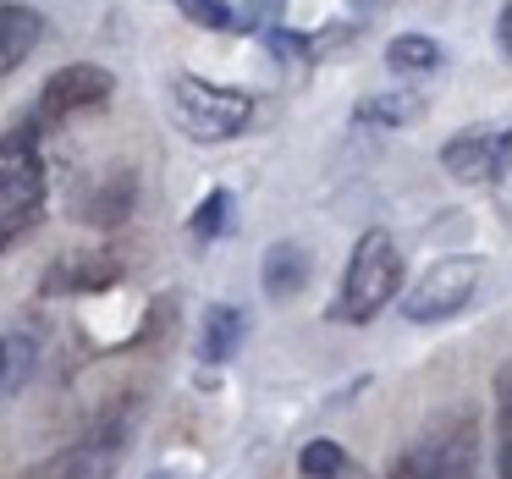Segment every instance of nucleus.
<instances>
[{"mask_svg": "<svg viewBox=\"0 0 512 479\" xmlns=\"http://www.w3.org/2000/svg\"><path fill=\"white\" fill-rule=\"evenodd\" d=\"M50 204V177L39 149H6L0 144V254L17 248L39 221H45Z\"/></svg>", "mask_w": 512, "mask_h": 479, "instance_id": "obj_3", "label": "nucleus"}, {"mask_svg": "<svg viewBox=\"0 0 512 479\" xmlns=\"http://www.w3.org/2000/svg\"><path fill=\"white\" fill-rule=\"evenodd\" d=\"M226 221H232V193L226 188H215V193H204V204L199 210H193V237H199V243H215V237L226 232Z\"/></svg>", "mask_w": 512, "mask_h": 479, "instance_id": "obj_18", "label": "nucleus"}, {"mask_svg": "<svg viewBox=\"0 0 512 479\" xmlns=\"http://www.w3.org/2000/svg\"><path fill=\"white\" fill-rule=\"evenodd\" d=\"M441 61H446V50L430 34H397L386 45V67L397 78H430V72H441Z\"/></svg>", "mask_w": 512, "mask_h": 479, "instance_id": "obj_14", "label": "nucleus"}, {"mask_svg": "<svg viewBox=\"0 0 512 479\" xmlns=\"http://www.w3.org/2000/svg\"><path fill=\"white\" fill-rule=\"evenodd\" d=\"M177 12L199 28H237V12L232 0H177Z\"/></svg>", "mask_w": 512, "mask_h": 479, "instance_id": "obj_19", "label": "nucleus"}, {"mask_svg": "<svg viewBox=\"0 0 512 479\" xmlns=\"http://www.w3.org/2000/svg\"><path fill=\"white\" fill-rule=\"evenodd\" d=\"M243 336H248L243 309L210 303V309H204V325H199V364H226V358L243 347Z\"/></svg>", "mask_w": 512, "mask_h": 479, "instance_id": "obj_11", "label": "nucleus"}, {"mask_svg": "<svg viewBox=\"0 0 512 479\" xmlns=\"http://www.w3.org/2000/svg\"><path fill=\"white\" fill-rule=\"evenodd\" d=\"M298 479H358V463L342 441H309L298 452Z\"/></svg>", "mask_w": 512, "mask_h": 479, "instance_id": "obj_16", "label": "nucleus"}, {"mask_svg": "<svg viewBox=\"0 0 512 479\" xmlns=\"http://www.w3.org/2000/svg\"><path fill=\"white\" fill-rule=\"evenodd\" d=\"M391 479H419V474H413V463H408V452H402L397 468H391Z\"/></svg>", "mask_w": 512, "mask_h": 479, "instance_id": "obj_22", "label": "nucleus"}, {"mask_svg": "<svg viewBox=\"0 0 512 479\" xmlns=\"http://www.w3.org/2000/svg\"><path fill=\"white\" fill-rule=\"evenodd\" d=\"M171 116L193 144H226V138H243L254 127V100L243 89H221V83H204L193 72L171 78Z\"/></svg>", "mask_w": 512, "mask_h": 479, "instance_id": "obj_2", "label": "nucleus"}, {"mask_svg": "<svg viewBox=\"0 0 512 479\" xmlns=\"http://www.w3.org/2000/svg\"><path fill=\"white\" fill-rule=\"evenodd\" d=\"M127 210H133V177H116V171H105L100 177V188H94V199L83 204V215H89L94 226H116V221H127Z\"/></svg>", "mask_w": 512, "mask_h": 479, "instance_id": "obj_15", "label": "nucleus"}, {"mask_svg": "<svg viewBox=\"0 0 512 479\" xmlns=\"http://www.w3.org/2000/svg\"><path fill=\"white\" fill-rule=\"evenodd\" d=\"M496 45H501V56L512 61V0L501 6V17H496Z\"/></svg>", "mask_w": 512, "mask_h": 479, "instance_id": "obj_21", "label": "nucleus"}, {"mask_svg": "<svg viewBox=\"0 0 512 479\" xmlns=\"http://www.w3.org/2000/svg\"><path fill=\"white\" fill-rule=\"evenodd\" d=\"M111 281H122V265L105 254H78V259H61L56 270L45 276V292H100L111 287Z\"/></svg>", "mask_w": 512, "mask_h": 479, "instance_id": "obj_12", "label": "nucleus"}, {"mask_svg": "<svg viewBox=\"0 0 512 479\" xmlns=\"http://www.w3.org/2000/svg\"><path fill=\"white\" fill-rule=\"evenodd\" d=\"M155 479H182V474H155Z\"/></svg>", "mask_w": 512, "mask_h": 479, "instance_id": "obj_24", "label": "nucleus"}, {"mask_svg": "<svg viewBox=\"0 0 512 479\" xmlns=\"http://www.w3.org/2000/svg\"><path fill=\"white\" fill-rule=\"evenodd\" d=\"M397 292H402V248H397V237H391V232L369 226V232L353 243L342 292H336V303H331V320L369 325L386 303H397Z\"/></svg>", "mask_w": 512, "mask_h": 479, "instance_id": "obj_1", "label": "nucleus"}, {"mask_svg": "<svg viewBox=\"0 0 512 479\" xmlns=\"http://www.w3.org/2000/svg\"><path fill=\"white\" fill-rule=\"evenodd\" d=\"M259 281H265V298L270 303H287L309 287V248L303 243H270L265 248V265H259Z\"/></svg>", "mask_w": 512, "mask_h": 479, "instance_id": "obj_10", "label": "nucleus"}, {"mask_svg": "<svg viewBox=\"0 0 512 479\" xmlns=\"http://www.w3.org/2000/svg\"><path fill=\"white\" fill-rule=\"evenodd\" d=\"M358 127H413L424 116V94L419 89H391V94H369L358 100Z\"/></svg>", "mask_w": 512, "mask_h": 479, "instance_id": "obj_13", "label": "nucleus"}, {"mask_svg": "<svg viewBox=\"0 0 512 479\" xmlns=\"http://www.w3.org/2000/svg\"><path fill=\"white\" fill-rule=\"evenodd\" d=\"M479 419L468 408H452L424 441L408 446V463L419 479H479Z\"/></svg>", "mask_w": 512, "mask_h": 479, "instance_id": "obj_5", "label": "nucleus"}, {"mask_svg": "<svg viewBox=\"0 0 512 479\" xmlns=\"http://www.w3.org/2000/svg\"><path fill=\"white\" fill-rule=\"evenodd\" d=\"M358 12H386V0H353Z\"/></svg>", "mask_w": 512, "mask_h": 479, "instance_id": "obj_23", "label": "nucleus"}, {"mask_svg": "<svg viewBox=\"0 0 512 479\" xmlns=\"http://www.w3.org/2000/svg\"><path fill=\"white\" fill-rule=\"evenodd\" d=\"M45 28H50L45 12L28 6V0H6V6H0V78L17 72L39 45H45Z\"/></svg>", "mask_w": 512, "mask_h": 479, "instance_id": "obj_9", "label": "nucleus"}, {"mask_svg": "<svg viewBox=\"0 0 512 479\" xmlns=\"http://www.w3.org/2000/svg\"><path fill=\"white\" fill-rule=\"evenodd\" d=\"M122 446H127V413H116V419L94 424L89 435H78L72 446L50 452L45 463L23 479H111L116 463H122Z\"/></svg>", "mask_w": 512, "mask_h": 479, "instance_id": "obj_7", "label": "nucleus"}, {"mask_svg": "<svg viewBox=\"0 0 512 479\" xmlns=\"http://www.w3.org/2000/svg\"><path fill=\"white\" fill-rule=\"evenodd\" d=\"M34 336H23V331H12V336H0V391H12L17 380L34 369Z\"/></svg>", "mask_w": 512, "mask_h": 479, "instance_id": "obj_17", "label": "nucleus"}, {"mask_svg": "<svg viewBox=\"0 0 512 479\" xmlns=\"http://www.w3.org/2000/svg\"><path fill=\"white\" fill-rule=\"evenodd\" d=\"M111 94H116L111 72L94 67V61H72V67H56L45 78V89H39V100H34V122H39V133H45V127L72 122V116H83V111H100Z\"/></svg>", "mask_w": 512, "mask_h": 479, "instance_id": "obj_6", "label": "nucleus"}, {"mask_svg": "<svg viewBox=\"0 0 512 479\" xmlns=\"http://www.w3.org/2000/svg\"><path fill=\"white\" fill-rule=\"evenodd\" d=\"M479 281H485V265L474 254H457L430 265L408 292H402V320L408 325H441L452 314H463L468 303L479 298Z\"/></svg>", "mask_w": 512, "mask_h": 479, "instance_id": "obj_4", "label": "nucleus"}, {"mask_svg": "<svg viewBox=\"0 0 512 479\" xmlns=\"http://www.w3.org/2000/svg\"><path fill=\"white\" fill-rule=\"evenodd\" d=\"M507 155H512V133H490V127H468V133L446 138L441 144V166L452 182H496L507 171Z\"/></svg>", "mask_w": 512, "mask_h": 479, "instance_id": "obj_8", "label": "nucleus"}, {"mask_svg": "<svg viewBox=\"0 0 512 479\" xmlns=\"http://www.w3.org/2000/svg\"><path fill=\"white\" fill-rule=\"evenodd\" d=\"M281 12V0H254L243 17H237V28H259V23H270V17Z\"/></svg>", "mask_w": 512, "mask_h": 479, "instance_id": "obj_20", "label": "nucleus"}]
</instances>
